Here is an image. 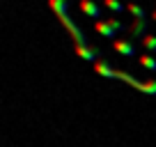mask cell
<instances>
[{"label":"cell","instance_id":"1","mask_svg":"<svg viewBox=\"0 0 156 147\" xmlns=\"http://www.w3.org/2000/svg\"><path fill=\"white\" fill-rule=\"evenodd\" d=\"M48 9L53 12V14L58 16V21L64 25V30H67L69 37L73 39V46H90L85 32L78 28V23L69 16V0H48Z\"/></svg>","mask_w":156,"mask_h":147},{"label":"cell","instance_id":"2","mask_svg":"<svg viewBox=\"0 0 156 147\" xmlns=\"http://www.w3.org/2000/svg\"><path fill=\"white\" fill-rule=\"evenodd\" d=\"M117 81H122V83L131 85V88L140 90V92H145V94H151V97H156V81H138L136 76H131V74L122 71V69H117Z\"/></svg>","mask_w":156,"mask_h":147},{"label":"cell","instance_id":"3","mask_svg":"<svg viewBox=\"0 0 156 147\" xmlns=\"http://www.w3.org/2000/svg\"><path fill=\"white\" fill-rule=\"evenodd\" d=\"M112 48H115L119 55H126V58H136V46H133L129 39H115V41H112Z\"/></svg>","mask_w":156,"mask_h":147},{"label":"cell","instance_id":"4","mask_svg":"<svg viewBox=\"0 0 156 147\" xmlns=\"http://www.w3.org/2000/svg\"><path fill=\"white\" fill-rule=\"evenodd\" d=\"M80 9H83V14H87L90 19H97V21H101V19H103L101 7L94 5L92 0H80Z\"/></svg>","mask_w":156,"mask_h":147},{"label":"cell","instance_id":"5","mask_svg":"<svg viewBox=\"0 0 156 147\" xmlns=\"http://www.w3.org/2000/svg\"><path fill=\"white\" fill-rule=\"evenodd\" d=\"M94 71H97L99 76H103V78H117V69L110 67L106 60H99V62H94Z\"/></svg>","mask_w":156,"mask_h":147},{"label":"cell","instance_id":"6","mask_svg":"<svg viewBox=\"0 0 156 147\" xmlns=\"http://www.w3.org/2000/svg\"><path fill=\"white\" fill-rule=\"evenodd\" d=\"M94 30H97V32L101 34V37H108V39H112V37L117 34V30L112 28V25L108 23L106 19H101V21H94ZM112 41H115V39H112Z\"/></svg>","mask_w":156,"mask_h":147},{"label":"cell","instance_id":"7","mask_svg":"<svg viewBox=\"0 0 156 147\" xmlns=\"http://www.w3.org/2000/svg\"><path fill=\"white\" fill-rule=\"evenodd\" d=\"M126 12L133 16V21H142V19H149L147 16V9L140 5V2H129L126 5Z\"/></svg>","mask_w":156,"mask_h":147},{"label":"cell","instance_id":"8","mask_svg":"<svg viewBox=\"0 0 156 147\" xmlns=\"http://www.w3.org/2000/svg\"><path fill=\"white\" fill-rule=\"evenodd\" d=\"M103 7H106L108 12H115V14L126 12V5H124L122 0H103Z\"/></svg>","mask_w":156,"mask_h":147},{"label":"cell","instance_id":"9","mask_svg":"<svg viewBox=\"0 0 156 147\" xmlns=\"http://www.w3.org/2000/svg\"><path fill=\"white\" fill-rule=\"evenodd\" d=\"M140 44L145 46L149 53H156V34H151V32H149V34H145V37L140 39Z\"/></svg>","mask_w":156,"mask_h":147},{"label":"cell","instance_id":"10","mask_svg":"<svg viewBox=\"0 0 156 147\" xmlns=\"http://www.w3.org/2000/svg\"><path fill=\"white\" fill-rule=\"evenodd\" d=\"M138 60H140V64H142L145 69H149V71H156V58H154V55H140Z\"/></svg>","mask_w":156,"mask_h":147},{"label":"cell","instance_id":"11","mask_svg":"<svg viewBox=\"0 0 156 147\" xmlns=\"http://www.w3.org/2000/svg\"><path fill=\"white\" fill-rule=\"evenodd\" d=\"M149 19H151V21H154V23H156V9H154V12H151V14H149Z\"/></svg>","mask_w":156,"mask_h":147},{"label":"cell","instance_id":"12","mask_svg":"<svg viewBox=\"0 0 156 147\" xmlns=\"http://www.w3.org/2000/svg\"><path fill=\"white\" fill-rule=\"evenodd\" d=\"M133 2H138V0H133Z\"/></svg>","mask_w":156,"mask_h":147}]
</instances>
